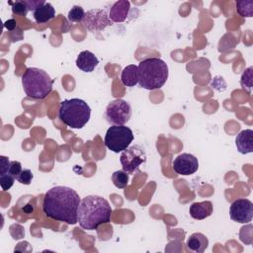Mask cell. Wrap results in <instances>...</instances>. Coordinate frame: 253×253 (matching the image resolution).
I'll list each match as a JSON object with an SVG mask.
<instances>
[{"label":"cell","mask_w":253,"mask_h":253,"mask_svg":"<svg viewBox=\"0 0 253 253\" xmlns=\"http://www.w3.org/2000/svg\"><path fill=\"white\" fill-rule=\"evenodd\" d=\"M80 202L75 190L65 186H55L44 194L42 211L51 219L75 224Z\"/></svg>","instance_id":"obj_1"},{"label":"cell","mask_w":253,"mask_h":253,"mask_svg":"<svg viewBox=\"0 0 253 253\" xmlns=\"http://www.w3.org/2000/svg\"><path fill=\"white\" fill-rule=\"evenodd\" d=\"M112 211V208L105 198L90 195L80 202L77 222L85 230H95L101 224L111 221Z\"/></svg>","instance_id":"obj_2"},{"label":"cell","mask_w":253,"mask_h":253,"mask_svg":"<svg viewBox=\"0 0 253 253\" xmlns=\"http://www.w3.org/2000/svg\"><path fill=\"white\" fill-rule=\"evenodd\" d=\"M138 84L146 90L160 89L168 79V66L158 57L145 58L139 62Z\"/></svg>","instance_id":"obj_3"},{"label":"cell","mask_w":253,"mask_h":253,"mask_svg":"<svg viewBox=\"0 0 253 253\" xmlns=\"http://www.w3.org/2000/svg\"><path fill=\"white\" fill-rule=\"evenodd\" d=\"M53 79L42 69L29 67L22 75V86L29 98L42 100L52 91Z\"/></svg>","instance_id":"obj_4"},{"label":"cell","mask_w":253,"mask_h":253,"mask_svg":"<svg viewBox=\"0 0 253 253\" xmlns=\"http://www.w3.org/2000/svg\"><path fill=\"white\" fill-rule=\"evenodd\" d=\"M91 109L82 99L72 98L60 103L58 118L71 128H82L90 120Z\"/></svg>","instance_id":"obj_5"},{"label":"cell","mask_w":253,"mask_h":253,"mask_svg":"<svg viewBox=\"0 0 253 253\" xmlns=\"http://www.w3.org/2000/svg\"><path fill=\"white\" fill-rule=\"evenodd\" d=\"M133 140V132L125 125H113L105 134L104 142L108 149L115 153L126 150Z\"/></svg>","instance_id":"obj_6"},{"label":"cell","mask_w":253,"mask_h":253,"mask_svg":"<svg viewBox=\"0 0 253 253\" xmlns=\"http://www.w3.org/2000/svg\"><path fill=\"white\" fill-rule=\"evenodd\" d=\"M131 106L124 99L111 101L105 111V118L112 125L122 126L128 122L131 117Z\"/></svg>","instance_id":"obj_7"},{"label":"cell","mask_w":253,"mask_h":253,"mask_svg":"<svg viewBox=\"0 0 253 253\" xmlns=\"http://www.w3.org/2000/svg\"><path fill=\"white\" fill-rule=\"evenodd\" d=\"M146 161V153L142 146L138 144L129 145L124 150L120 157V162L123 166V170L126 173L136 172L140 165Z\"/></svg>","instance_id":"obj_8"},{"label":"cell","mask_w":253,"mask_h":253,"mask_svg":"<svg viewBox=\"0 0 253 253\" xmlns=\"http://www.w3.org/2000/svg\"><path fill=\"white\" fill-rule=\"evenodd\" d=\"M82 24L89 32H98L111 26L113 22L106 9H91L85 13Z\"/></svg>","instance_id":"obj_9"},{"label":"cell","mask_w":253,"mask_h":253,"mask_svg":"<svg viewBox=\"0 0 253 253\" xmlns=\"http://www.w3.org/2000/svg\"><path fill=\"white\" fill-rule=\"evenodd\" d=\"M229 215L233 221L249 223L253 217V204L248 199H237L232 202L229 209Z\"/></svg>","instance_id":"obj_10"},{"label":"cell","mask_w":253,"mask_h":253,"mask_svg":"<svg viewBox=\"0 0 253 253\" xmlns=\"http://www.w3.org/2000/svg\"><path fill=\"white\" fill-rule=\"evenodd\" d=\"M174 171L179 175H192L199 169V161L190 153L179 154L172 163Z\"/></svg>","instance_id":"obj_11"},{"label":"cell","mask_w":253,"mask_h":253,"mask_svg":"<svg viewBox=\"0 0 253 253\" xmlns=\"http://www.w3.org/2000/svg\"><path fill=\"white\" fill-rule=\"evenodd\" d=\"M130 3L127 0L116 1L109 10V18L113 23L124 22L129 12Z\"/></svg>","instance_id":"obj_12"},{"label":"cell","mask_w":253,"mask_h":253,"mask_svg":"<svg viewBox=\"0 0 253 253\" xmlns=\"http://www.w3.org/2000/svg\"><path fill=\"white\" fill-rule=\"evenodd\" d=\"M75 63L81 71L89 73L94 71V69L98 66L99 59L93 52L89 50H83L77 56Z\"/></svg>","instance_id":"obj_13"},{"label":"cell","mask_w":253,"mask_h":253,"mask_svg":"<svg viewBox=\"0 0 253 253\" xmlns=\"http://www.w3.org/2000/svg\"><path fill=\"white\" fill-rule=\"evenodd\" d=\"M235 145L241 154L253 152V130L249 128L241 130L235 138Z\"/></svg>","instance_id":"obj_14"},{"label":"cell","mask_w":253,"mask_h":253,"mask_svg":"<svg viewBox=\"0 0 253 253\" xmlns=\"http://www.w3.org/2000/svg\"><path fill=\"white\" fill-rule=\"evenodd\" d=\"M190 215L198 220L205 219L212 213V204L211 201L193 203L189 209Z\"/></svg>","instance_id":"obj_15"},{"label":"cell","mask_w":253,"mask_h":253,"mask_svg":"<svg viewBox=\"0 0 253 253\" xmlns=\"http://www.w3.org/2000/svg\"><path fill=\"white\" fill-rule=\"evenodd\" d=\"M187 247L197 253L204 252L209 245V239L201 232H195L187 239Z\"/></svg>","instance_id":"obj_16"},{"label":"cell","mask_w":253,"mask_h":253,"mask_svg":"<svg viewBox=\"0 0 253 253\" xmlns=\"http://www.w3.org/2000/svg\"><path fill=\"white\" fill-rule=\"evenodd\" d=\"M34 19L38 24H44L50 21L55 16V9L49 2H45L33 13Z\"/></svg>","instance_id":"obj_17"},{"label":"cell","mask_w":253,"mask_h":253,"mask_svg":"<svg viewBox=\"0 0 253 253\" xmlns=\"http://www.w3.org/2000/svg\"><path fill=\"white\" fill-rule=\"evenodd\" d=\"M121 81L126 87H133L138 83V66L135 64L126 65L121 74Z\"/></svg>","instance_id":"obj_18"},{"label":"cell","mask_w":253,"mask_h":253,"mask_svg":"<svg viewBox=\"0 0 253 253\" xmlns=\"http://www.w3.org/2000/svg\"><path fill=\"white\" fill-rule=\"evenodd\" d=\"M236 12L241 17H252L253 16V1L252 0L236 1Z\"/></svg>","instance_id":"obj_19"},{"label":"cell","mask_w":253,"mask_h":253,"mask_svg":"<svg viewBox=\"0 0 253 253\" xmlns=\"http://www.w3.org/2000/svg\"><path fill=\"white\" fill-rule=\"evenodd\" d=\"M113 184L119 189H125L128 184V173L124 170H118L112 174Z\"/></svg>","instance_id":"obj_20"},{"label":"cell","mask_w":253,"mask_h":253,"mask_svg":"<svg viewBox=\"0 0 253 253\" xmlns=\"http://www.w3.org/2000/svg\"><path fill=\"white\" fill-rule=\"evenodd\" d=\"M253 67L250 66L248 68H246L240 78V85L242 87V89L244 91H247L248 93H250L251 88H252V83H253Z\"/></svg>","instance_id":"obj_21"},{"label":"cell","mask_w":253,"mask_h":253,"mask_svg":"<svg viewBox=\"0 0 253 253\" xmlns=\"http://www.w3.org/2000/svg\"><path fill=\"white\" fill-rule=\"evenodd\" d=\"M85 17V12L83 10V8L79 5H74L68 12L67 18L71 23H75V22H81L83 21Z\"/></svg>","instance_id":"obj_22"},{"label":"cell","mask_w":253,"mask_h":253,"mask_svg":"<svg viewBox=\"0 0 253 253\" xmlns=\"http://www.w3.org/2000/svg\"><path fill=\"white\" fill-rule=\"evenodd\" d=\"M11 5L12 12L16 15L26 16L29 12V8L26 5L25 1H16V2H8Z\"/></svg>","instance_id":"obj_23"},{"label":"cell","mask_w":253,"mask_h":253,"mask_svg":"<svg viewBox=\"0 0 253 253\" xmlns=\"http://www.w3.org/2000/svg\"><path fill=\"white\" fill-rule=\"evenodd\" d=\"M239 238L245 244H252V224H248L241 228Z\"/></svg>","instance_id":"obj_24"},{"label":"cell","mask_w":253,"mask_h":253,"mask_svg":"<svg viewBox=\"0 0 253 253\" xmlns=\"http://www.w3.org/2000/svg\"><path fill=\"white\" fill-rule=\"evenodd\" d=\"M22 170H23V169H22V164H21V162L14 160V161H10V165H9L8 171H7L5 174H8V175L12 176L13 178L17 179L18 175L21 173ZM1 175H3V174H1Z\"/></svg>","instance_id":"obj_25"},{"label":"cell","mask_w":253,"mask_h":253,"mask_svg":"<svg viewBox=\"0 0 253 253\" xmlns=\"http://www.w3.org/2000/svg\"><path fill=\"white\" fill-rule=\"evenodd\" d=\"M33 173L30 169H23L21 171V173L18 175L17 177V181L21 184H24V185H30L32 180H33Z\"/></svg>","instance_id":"obj_26"},{"label":"cell","mask_w":253,"mask_h":253,"mask_svg":"<svg viewBox=\"0 0 253 253\" xmlns=\"http://www.w3.org/2000/svg\"><path fill=\"white\" fill-rule=\"evenodd\" d=\"M14 181H15V178H13L8 174L0 175V185L3 191H8L13 186Z\"/></svg>","instance_id":"obj_27"},{"label":"cell","mask_w":253,"mask_h":253,"mask_svg":"<svg viewBox=\"0 0 253 253\" xmlns=\"http://www.w3.org/2000/svg\"><path fill=\"white\" fill-rule=\"evenodd\" d=\"M25 3L28 6L29 11H31V10L35 11L38 8H40L41 6H42L45 3V1H42V0H29V1H25Z\"/></svg>","instance_id":"obj_28"},{"label":"cell","mask_w":253,"mask_h":253,"mask_svg":"<svg viewBox=\"0 0 253 253\" xmlns=\"http://www.w3.org/2000/svg\"><path fill=\"white\" fill-rule=\"evenodd\" d=\"M17 22L15 19H9L4 22V28L7 29L9 32H13L15 29H17Z\"/></svg>","instance_id":"obj_29"}]
</instances>
